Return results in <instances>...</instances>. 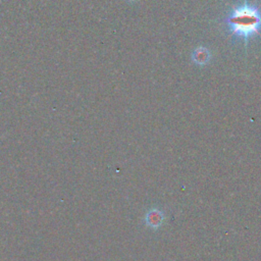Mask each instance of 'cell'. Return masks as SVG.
<instances>
[{
  "instance_id": "obj_1",
  "label": "cell",
  "mask_w": 261,
  "mask_h": 261,
  "mask_svg": "<svg viewBox=\"0 0 261 261\" xmlns=\"http://www.w3.org/2000/svg\"><path fill=\"white\" fill-rule=\"evenodd\" d=\"M229 33L234 37L243 39L247 44L249 39L261 31V9L249 2L244 1L231 8L226 19Z\"/></svg>"
},
{
  "instance_id": "obj_4",
  "label": "cell",
  "mask_w": 261,
  "mask_h": 261,
  "mask_svg": "<svg viewBox=\"0 0 261 261\" xmlns=\"http://www.w3.org/2000/svg\"><path fill=\"white\" fill-rule=\"evenodd\" d=\"M127 1L128 2H136V1H138V0H127Z\"/></svg>"
},
{
  "instance_id": "obj_3",
  "label": "cell",
  "mask_w": 261,
  "mask_h": 261,
  "mask_svg": "<svg viewBox=\"0 0 261 261\" xmlns=\"http://www.w3.org/2000/svg\"><path fill=\"white\" fill-rule=\"evenodd\" d=\"M211 59V53L206 47H198L192 53V60L198 65H205Z\"/></svg>"
},
{
  "instance_id": "obj_2",
  "label": "cell",
  "mask_w": 261,
  "mask_h": 261,
  "mask_svg": "<svg viewBox=\"0 0 261 261\" xmlns=\"http://www.w3.org/2000/svg\"><path fill=\"white\" fill-rule=\"evenodd\" d=\"M165 220L164 212L159 208L149 209L144 216V223L148 228L156 230L161 228Z\"/></svg>"
}]
</instances>
